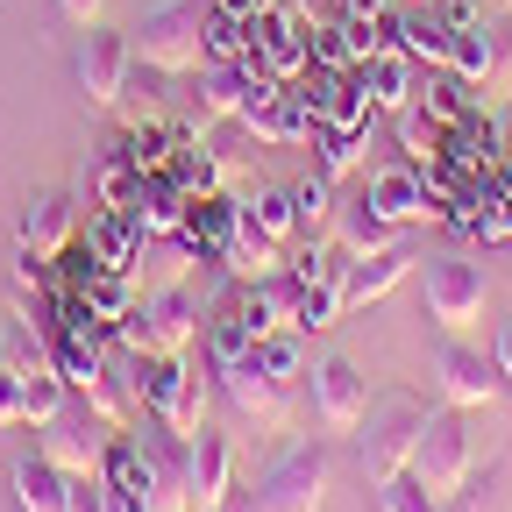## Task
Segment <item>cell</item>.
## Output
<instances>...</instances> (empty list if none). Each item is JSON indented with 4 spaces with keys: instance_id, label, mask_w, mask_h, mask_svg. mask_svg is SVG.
<instances>
[{
    "instance_id": "obj_1",
    "label": "cell",
    "mask_w": 512,
    "mask_h": 512,
    "mask_svg": "<svg viewBox=\"0 0 512 512\" xmlns=\"http://www.w3.org/2000/svg\"><path fill=\"white\" fill-rule=\"evenodd\" d=\"M100 484L121 512H192L185 505V441L143 413V427H114Z\"/></svg>"
},
{
    "instance_id": "obj_2",
    "label": "cell",
    "mask_w": 512,
    "mask_h": 512,
    "mask_svg": "<svg viewBox=\"0 0 512 512\" xmlns=\"http://www.w3.org/2000/svg\"><path fill=\"white\" fill-rule=\"evenodd\" d=\"M420 427H427V406L406 392V384H384V392L370 399L363 427H356V463L377 484H392L399 470H413V448H420Z\"/></svg>"
},
{
    "instance_id": "obj_3",
    "label": "cell",
    "mask_w": 512,
    "mask_h": 512,
    "mask_svg": "<svg viewBox=\"0 0 512 512\" xmlns=\"http://www.w3.org/2000/svg\"><path fill=\"white\" fill-rule=\"evenodd\" d=\"M200 320H207V299L192 292V285H164L150 299H136L121 320H114V335L121 349H136V356H185L192 342H200Z\"/></svg>"
},
{
    "instance_id": "obj_4",
    "label": "cell",
    "mask_w": 512,
    "mask_h": 512,
    "mask_svg": "<svg viewBox=\"0 0 512 512\" xmlns=\"http://www.w3.org/2000/svg\"><path fill=\"white\" fill-rule=\"evenodd\" d=\"M128 50H136V64H157L164 79L200 72L207 64V0H164V8H150L128 29Z\"/></svg>"
},
{
    "instance_id": "obj_5",
    "label": "cell",
    "mask_w": 512,
    "mask_h": 512,
    "mask_svg": "<svg viewBox=\"0 0 512 512\" xmlns=\"http://www.w3.org/2000/svg\"><path fill=\"white\" fill-rule=\"evenodd\" d=\"M328 484H335V456H328V441H292L285 456L256 477V505L264 512H320L328 505Z\"/></svg>"
},
{
    "instance_id": "obj_6",
    "label": "cell",
    "mask_w": 512,
    "mask_h": 512,
    "mask_svg": "<svg viewBox=\"0 0 512 512\" xmlns=\"http://www.w3.org/2000/svg\"><path fill=\"white\" fill-rule=\"evenodd\" d=\"M306 399H313V427L320 434H356L370 413V377L349 356H320L306 370Z\"/></svg>"
},
{
    "instance_id": "obj_7",
    "label": "cell",
    "mask_w": 512,
    "mask_h": 512,
    "mask_svg": "<svg viewBox=\"0 0 512 512\" xmlns=\"http://www.w3.org/2000/svg\"><path fill=\"white\" fill-rule=\"evenodd\" d=\"M107 441H114V427H100V420L72 399L57 420H43V427H36V456H43V463H57L64 477H100Z\"/></svg>"
},
{
    "instance_id": "obj_8",
    "label": "cell",
    "mask_w": 512,
    "mask_h": 512,
    "mask_svg": "<svg viewBox=\"0 0 512 512\" xmlns=\"http://www.w3.org/2000/svg\"><path fill=\"white\" fill-rule=\"evenodd\" d=\"M413 477L448 498L463 477H470V427H463V406H434L427 427H420V448H413Z\"/></svg>"
},
{
    "instance_id": "obj_9",
    "label": "cell",
    "mask_w": 512,
    "mask_h": 512,
    "mask_svg": "<svg viewBox=\"0 0 512 512\" xmlns=\"http://www.w3.org/2000/svg\"><path fill=\"white\" fill-rule=\"evenodd\" d=\"M214 377V392L228 399V413H235V427H285L292 420V384H278V377H264L249 356L242 363H221V370H207Z\"/></svg>"
},
{
    "instance_id": "obj_10",
    "label": "cell",
    "mask_w": 512,
    "mask_h": 512,
    "mask_svg": "<svg viewBox=\"0 0 512 512\" xmlns=\"http://www.w3.org/2000/svg\"><path fill=\"white\" fill-rule=\"evenodd\" d=\"M484 306H491L484 264H470V256H434V264H427V313L441 320L448 335L470 328V320H484Z\"/></svg>"
},
{
    "instance_id": "obj_11",
    "label": "cell",
    "mask_w": 512,
    "mask_h": 512,
    "mask_svg": "<svg viewBox=\"0 0 512 512\" xmlns=\"http://www.w3.org/2000/svg\"><path fill=\"white\" fill-rule=\"evenodd\" d=\"M434 384H441V399L463 406V413L498 406V392H505L498 363H491L484 349H470V342H441V349H434Z\"/></svg>"
},
{
    "instance_id": "obj_12",
    "label": "cell",
    "mask_w": 512,
    "mask_h": 512,
    "mask_svg": "<svg viewBox=\"0 0 512 512\" xmlns=\"http://www.w3.org/2000/svg\"><path fill=\"white\" fill-rule=\"evenodd\" d=\"M228 491H235V441L200 420V434H185V505L214 512Z\"/></svg>"
},
{
    "instance_id": "obj_13",
    "label": "cell",
    "mask_w": 512,
    "mask_h": 512,
    "mask_svg": "<svg viewBox=\"0 0 512 512\" xmlns=\"http://www.w3.org/2000/svg\"><path fill=\"white\" fill-rule=\"evenodd\" d=\"M128 64H136L128 36H114V29H86V36H79V57H72L79 93H86L93 107H121V93H128Z\"/></svg>"
},
{
    "instance_id": "obj_14",
    "label": "cell",
    "mask_w": 512,
    "mask_h": 512,
    "mask_svg": "<svg viewBox=\"0 0 512 512\" xmlns=\"http://www.w3.org/2000/svg\"><path fill=\"white\" fill-rule=\"evenodd\" d=\"M363 192H370V207H377L384 221H392V228L441 214V207L427 200V178H420V164H413V157H399V164H377V171L363 178Z\"/></svg>"
},
{
    "instance_id": "obj_15",
    "label": "cell",
    "mask_w": 512,
    "mask_h": 512,
    "mask_svg": "<svg viewBox=\"0 0 512 512\" xmlns=\"http://www.w3.org/2000/svg\"><path fill=\"white\" fill-rule=\"evenodd\" d=\"M406 278H413V249H406V242H384V249H370V256H349L342 299H349V313H356V306H377V299H392Z\"/></svg>"
},
{
    "instance_id": "obj_16",
    "label": "cell",
    "mask_w": 512,
    "mask_h": 512,
    "mask_svg": "<svg viewBox=\"0 0 512 512\" xmlns=\"http://www.w3.org/2000/svg\"><path fill=\"white\" fill-rule=\"evenodd\" d=\"M72 235H79V207L64 200V192H36L22 207V249L57 264V256H72Z\"/></svg>"
},
{
    "instance_id": "obj_17",
    "label": "cell",
    "mask_w": 512,
    "mask_h": 512,
    "mask_svg": "<svg viewBox=\"0 0 512 512\" xmlns=\"http://www.w3.org/2000/svg\"><path fill=\"white\" fill-rule=\"evenodd\" d=\"M242 93H249V64H200V86H192V136L235 121L242 114Z\"/></svg>"
},
{
    "instance_id": "obj_18",
    "label": "cell",
    "mask_w": 512,
    "mask_h": 512,
    "mask_svg": "<svg viewBox=\"0 0 512 512\" xmlns=\"http://www.w3.org/2000/svg\"><path fill=\"white\" fill-rule=\"evenodd\" d=\"M8 512H72V477L43 456L8 463Z\"/></svg>"
},
{
    "instance_id": "obj_19",
    "label": "cell",
    "mask_w": 512,
    "mask_h": 512,
    "mask_svg": "<svg viewBox=\"0 0 512 512\" xmlns=\"http://www.w3.org/2000/svg\"><path fill=\"white\" fill-rule=\"evenodd\" d=\"M143 221H136V207H100L93 221H86V256L93 264H107V271H136V256H143Z\"/></svg>"
},
{
    "instance_id": "obj_20",
    "label": "cell",
    "mask_w": 512,
    "mask_h": 512,
    "mask_svg": "<svg viewBox=\"0 0 512 512\" xmlns=\"http://www.w3.org/2000/svg\"><path fill=\"white\" fill-rule=\"evenodd\" d=\"M79 185H86V207L100 214V207H128V200H136L143 171H136V157H128V150L114 143V150H100V157L79 171Z\"/></svg>"
},
{
    "instance_id": "obj_21",
    "label": "cell",
    "mask_w": 512,
    "mask_h": 512,
    "mask_svg": "<svg viewBox=\"0 0 512 512\" xmlns=\"http://www.w3.org/2000/svg\"><path fill=\"white\" fill-rule=\"evenodd\" d=\"M356 79H363V93H370L377 114H399V107L413 100V57H406L399 43H384L370 64H356Z\"/></svg>"
},
{
    "instance_id": "obj_22",
    "label": "cell",
    "mask_w": 512,
    "mask_h": 512,
    "mask_svg": "<svg viewBox=\"0 0 512 512\" xmlns=\"http://www.w3.org/2000/svg\"><path fill=\"white\" fill-rule=\"evenodd\" d=\"M328 235H335L349 256H370V249H384V242H399V228L370 207V192H342V207H335V228H328Z\"/></svg>"
},
{
    "instance_id": "obj_23",
    "label": "cell",
    "mask_w": 512,
    "mask_h": 512,
    "mask_svg": "<svg viewBox=\"0 0 512 512\" xmlns=\"http://www.w3.org/2000/svg\"><path fill=\"white\" fill-rule=\"evenodd\" d=\"M214 264H221L228 278H271V271H285V242L242 221V228L221 242V256H214Z\"/></svg>"
},
{
    "instance_id": "obj_24",
    "label": "cell",
    "mask_w": 512,
    "mask_h": 512,
    "mask_svg": "<svg viewBox=\"0 0 512 512\" xmlns=\"http://www.w3.org/2000/svg\"><path fill=\"white\" fill-rule=\"evenodd\" d=\"M384 29H392V43H399L413 64H448V22H441L434 8H406V15H392Z\"/></svg>"
},
{
    "instance_id": "obj_25",
    "label": "cell",
    "mask_w": 512,
    "mask_h": 512,
    "mask_svg": "<svg viewBox=\"0 0 512 512\" xmlns=\"http://www.w3.org/2000/svg\"><path fill=\"white\" fill-rule=\"evenodd\" d=\"M292 207H299V242H328L335 207H342V185H335L328 171H313V178L292 185Z\"/></svg>"
},
{
    "instance_id": "obj_26",
    "label": "cell",
    "mask_w": 512,
    "mask_h": 512,
    "mask_svg": "<svg viewBox=\"0 0 512 512\" xmlns=\"http://www.w3.org/2000/svg\"><path fill=\"white\" fill-rule=\"evenodd\" d=\"M313 150H320V164L313 171H328L335 185L363 164V150H370V128H335V121H313V136H306Z\"/></svg>"
},
{
    "instance_id": "obj_27",
    "label": "cell",
    "mask_w": 512,
    "mask_h": 512,
    "mask_svg": "<svg viewBox=\"0 0 512 512\" xmlns=\"http://www.w3.org/2000/svg\"><path fill=\"white\" fill-rule=\"evenodd\" d=\"M448 72L470 79V86H484V79L498 72V43H491V29H484V22L448 29Z\"/></svg>"
},
{
    "instance_id": "obj_28",
    "label": "cell",
    "mask_w": 512,
    "mask_h": 512,
    "mask_svg": "<svg viewBox=\"0 0 512 512\" xmlns=\"http://www.w3.org/2000/svg\"><path fill=\"white\" fill-rule=\"evenodd\" d=\"M242 221L249 228H264V235H278L285 249L299 242V207H292V185H256L249 200H242Z\"/></svg>"
},
{
    "instance_id": "obj_29",
    "label": "cell",
    "mask_w": 512,
    "mask_h": 512,
    "mask_svg": "<svg viewBox=\"0 0 512 512\" xmlns=\"http://www.w3.org/2000/svg\"><path fill=\"white\" fill-rule=\"evenodd\" d=\"M249 363L264 370V377H278V384H299V377H306V342H299V328H271V335H256Z\"/></svg>"
},
{
    "instance_id": "obj_30",
    "label": "cell",
    "mask_w": 512,
    "mask_h": 512,
    "mask_svg": "<svg viewBox=\"0 0 512 512\" xmlns=\"http://www.w3.org/2000/svg\"><path fill=\"white\" fill-rule=\"evenodd\" d=\"M512 505V477H505V463H491L484 477H463L456 491L441 498V512H505Z\"/></svg>"
},
{
    "instance_id": "obj_31",
    "label": "cell",
    "mask_w": 512,
    "mask_h": 512,
    "mask_svg": "<svg viewBox=\"0 0 512 512\" xmlns=\"http://www.w3.org/2000/svg\"><path fill=\"white\" fill-rule=\"evenodd\" d=\"M249 15H228V8H207V64H249Z\"/></svg>"
},
{
    "instance_id": "obj_32",
    "label": "cell",
    "mask_w": 512,
    "mask_h": 512,
    "mask_svg": "<svg viewBox=\"0 0 512 512\" xmlns=\"http://www.w3.org/2000/svg\"><path fill=\"white\" fill-rule=\"evenodd\" d=\"M441 136H448V128H441L420 100H406V107H399V143H406V157H413V164L441 157Z\"/></svg>"
},
{
    "instance_id": "obj_33",
    "label": "cell",
    "mask_w": 512,
    "mask_h": 512,
    "mask_svg": "<svg viewBox=\"0 0 512 512\" xmlns=\"http://www.w3.org/2000/svg\"><path fill=\"white\" fill-rule=\"evenodd\" d=\"M420 107L441 121V128H456L463 114H470V79H456V72H448V64H441V72H434V86L420 93Z\"/></svg>"
},
{
    "instance_id": "obj_34",
    "label": "cell",
    "mask_w": 512,
    "mask_h": 512,
    "mask_svg": "<svg viewBox=\"0 0 512 512\" xmlns=\"http://www.w3.org/2000/svg\"><path fill=\"white\" fill-rule=\"evenodd\" d=\"M377 512H441V498H434L413 470H399L392 484H377Z\"/></svg>"
},
{
    "instance_id": "obj_35",
    "label": "cell",
    "mask_w": 512,
    "mask_h": 512,
    "mask_svg": "<svg viewBox=\"0 0 512 512\" xmlns=\"http://www.w3.org/2000/svg\"><path fill=\"white\" fill-rule=\"evenodd\" d=\"M72 512H121V505L100 477H72Z\"/></svg>"
},
{
    "instance_id": "obj_36",
    "label": "cell",
    "mask_w": 512,
    "mask_h": 512,
    "mask_svg": "<svg viewBox=\"0 0 512 512\" xmlns=\"http://www.w3.org/2000/svg\"><path fill=\"white\" fill-rule=\"evenodd\" d=\"M342 22H370V29H384V22H392V0H342Z\"/></svg>"
},
{
    "instance_id": "obj_37",
    "label": "cell",
    "mask_w": 512,
    "mask_h": 512,
    "mask_svg": "<svg viewBox=\"0 0 512 512\" xmlns=\"http://www.w3.org/2000/svg\"><path fill=\"white\" fill-rule=\"evenodd\" d=\"M50 8H57L64 22H79V29H93V22H100V0H50Z\"/></svg>"
},
{
    "instance_id": "obj_38",
    "label": "cell",
    "mask_w": 512,
    "mask_h": 512,
    "mask_svg": "<svg viewBox=\"0 0 512 512\" xmlns=\"http://www.w3.org/2000/svg\"><path fill=\"white\" fill-rule=\"evenodd\" d=\"M491 363H498V377L512 384V320H505V328H498V342H491Z\"/></svg>"
},
{
    "instance_id": "obj_39",
    "label": "cell",
    "mask_w": 512,
    "mask_h": 512,
    "mask_svg": "<svg viewBox=\"0 0 512 512\" xmlns=\"http://www.w3.org/2000/svg\"><path fill=\"white\" fill-rule=\"evenodd\" d=\"M214 512H264V505H256V491H242V484H235V491H228Z\"/></svg>"
},
{
    "instance_id": "obj_40",
    "label": "cell",
    "mask_w": 512,
    "mask_h": 512,
    "mask_svg": "<svg viewBox=\"0 0 512 512\" xmlns=\"http://www.w3.org/2000/svg\"><path fill=\"white\" fill-rule=\"evenodd\" d=\"M207 8H228V15H256L264 0H207Z\"/></svg>"
},
{
    "instance_id": "obj_41",
    "label": "cell",
    "mask_w": 512,
    "mask_h": 512,
    "mask_svg": "<svg viewBox=\"0 0 512 512\" xmlns=\"http://www.w3.org/2000/svg\"><path fill=\"white\" fill-rule=\"evenodd\" d=\"M505 15H512V0H505Z\"/></svg>"
}]
</instances>
